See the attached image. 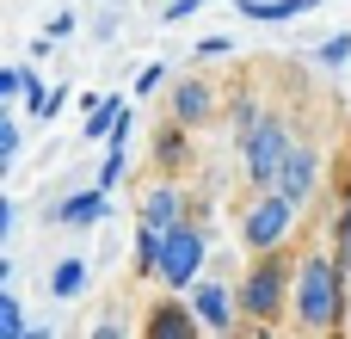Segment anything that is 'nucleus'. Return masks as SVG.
Listing matches in <instances>:
<instances>
[{"label":"nucleus","instance_id":"1","mask_svg":"<svg viewBox=\"0 0 351 339\" xmlns=\"http://www.w3.org/2000/svg\"><path fill=\"white\" fill-rule=\"evenodd\" d=\"M296 321L315 327V334L346 321V272H339V259L315 253V259L296 266Z\"/></svg>","mask_w":351,"mask_h":339},{"label":"nucleus","instance_id":"2","mask_svg":"<svg viewBox=\"0 0 351 339\" xmlns=\"http://www.w3.org/2000/svg\"><path fill=\"white\" fill-rule=\"evenodd\" d=\"M284 296H296V266L278 259V247H271V253L247 272V284H241V315L271 321V315H284Z\"/></svg>","mask_w":351,"mask_h":339},{"label":"nucleus","instance_id":"3","mask_svg":"<svg viewBox=\"0 0 351 339\" xmlns=\"http://www.w3.org/2000/svg\"><path fill=\"white\" fill-rule=\"evenodd\" d=\"M290 148H296V142H290L284 117H259V124L241 136V167H247V179H253V185H278Z\"/></svg>","mask_w":351,"mask_h":339},{"label":"nucleus","instance_id":"4","mask_svg":"<svg viewBox=\"0 0 351 339\" xmlns=\"http://www.w3.org/2000/svg\"><path fill=\"white\" fill-rule=\"evenodd\" d=\"M296 210H302L296 198H284L278 185H265V198H259V204L247 210V222H241V241H247L253 253H271V247L296 229Z\"/></svg>","mask_w":351,"mask_h":339},{"label":"nucleus","instance_id":"5","mask_svg":"<svg viewBox=\"0 0 351 339\" xmlns=\"http://www.w3.org/2000/svg\"><path fill=\"white\" fill-rule=\"evenodd\" d=\"M197 266H204V229H197V222H173L154 278H160L167 290H191V284H197Z\"/></svg>","mask_w":351,"mask_h":339},{"label":"nucleus","instance_id":"6","mask_svg":"<svg viewBox=\"0 0 351 339\" xmlns=\"http://www.w3.org/2000/svg\"><path fill=\"white\" fill-rule=\"evenodd\" d=\"M49 216H56L62 229H93V222H105V216H111V191H105V185H93V191H74V198H62Z\"/></svg>","mask_w":351,"mask_h":339},{"label":"nucleus","instance_id":"7","mask_svg":"<svg viewBox=\"0 0 351 339\" xmlns=\"http://www.w3.org/2000/svg\"><path fill=\"white\" fill-rule=\"evenodd\" d=\"M315 179H321V154H315V148H290V161H284V173H278V191L296 198V204H308Z\"/></svg>","mask_w":351,"mask_h":339},{"label":"nucleus","instance_id":"8","mask_svg":"<svg viewBox=\"0 0 351 339\" xmlns=\"http://www.w3.org/2000/svg\"><path fill=\"white\" fill-rule=\"evenodd\" d=\"M191 309H197V321H204V327H216V334H228V327H234V303H228V290H222V284H210V278H204V284H191Z\"/></svg>","mask_w":351,"mask_h":339},{"label":"nucleus","instance_id":"9","mask_svg":"<svg viewBox=\"0 0 351 339\" xmlns=\"http://www.w3.org/2000/svg\"><path fill=\"white\" fill-rule=\"evenodd\" d=\"M234 6H241V19H259V25H290V19L315 12L321 0H234Z\"/></svg>","mask_w":351,"mask_h":339},{"label":"nucleus","instance_id":"10","mask_svg":"<svg viewBox=\"0 0 351 339\" xmlns=\"http://www.w3.org/2000/svg\"><path fill=\"white\" fill-rule=\"evenodd\" d=\"M179 210H185V204H179L173 185H154V191L142 198V222H148V229H173V222H185Z\"/></svg>","mask_w":351,"mask_h":339},{"label":"nucleus","instance_id":"11","mask_svg":"<svg viewBox=\"0 0 351 339\" xmlns=\"http://www.w3.org/2000/svg\"><path fill=\"white\" fill-rule=\"evenodd\" d=\"M197 327H204L197 309H179V303H167V309L148 315V334H160V339H185V334H197Z\"/></svg>","mask_w":351,"mask_h":339},{"label":"nucleus","instance_id":"12","mask_svg":"<svg viewBox=\"0 0 351 339\" xmlns=\"http://www.w3.org/2000/svg\"><path fill=\"white\" fill-rule=\"evenodd\" d=\"M173 117H179V124H204V117H210V86H204V80H185V86L173 93Z\"/></svg>","mask_w":351,"mask_h":339},{"label":"nucleus","instance_id":"13","mask_svg":"<svg viewBox=\"0 0 351 339\" xmlns=\"http://www.w3.org/2000/svg\"><path fill=\"white\" fill-rule=\"evenodd\" d=\"M80 290H86V259H62V266L49 272V296L68 303V296H80Z\"/></svg>","mask_w":351,"mask_h":339},{"label":"nucleus","instance_id":"14","mask_svg":"<svg viewBox=\"0 0 351 339\" xmlns=\"http://www.w3.org/2000/svg\"><path fill=\"white\" fill-rule=\"evenodd\" d=\"M117 117H123V99H93V117H86V142H99V136H111L117 130Z\"/></svg>","mask_w":351,"mask_h":339},{"label":"nucleus","instance_id":"15","mask_svg":"<svg viewBox=\"0 0 351 339\" xmlns=\"http://www.w3.org/2000/svg\"><path fill=\"white\" fill-rule=\"evenodd\" d=\"M123 148H130V142H111V154H105V167H99V185H105V191L130 173V154H123Z\"/></svg>","mask_w":351,"mask_h":339},{"label":"nucleus","instance_id":"16","mask_svg":"<svg viewBox=\"0 0 351 339\" xmlns=\"http://www.w3.org/2000/svg\"><path fill=\"white\" fill-rule=\"evenodd\" d=\"M0 334H6V339H25V334H31V327H25V309H19L12 296H0Z\"/></svg>","mask_w":351,"mask_h":339},{"label":"nucleus","instance_id":"17","mask_svg":"<svg viewBox=\"0 0 351 339\" xmlns=\"http://www.w3.org/2000/svg\"><path fill=\"white\" fill-rule=\"evenodd\" d=\"M321 62H327V68L351 62V31H339V37H327V43H321Z\"/></svg>","mask_w":351,"mask_h":339},{"label":"nucleus","instance_id":"18","mask_svg":"<svg viewBox=\"0 0 351 339\" xmlns=\"http://www.w3.org/2000/svg\"><path fill=\"white\" fill-rule=\"evenodd\" d=\"M12 161H19V117L0 124V167H12Z\"/></svg>","mask_w":351,"mask_h":339},{"label":"nucleus","instance_id":"19","mask_svg":"<svg viewBox=\"0 0 351 339\" xmlns=\"http://www.w3.org/2000/svg\"><path fill=\"white\" fill-rule=\"evenodd\" d=\"M204 6H210V0H173V6L160 12V25H185V19H197Z\"/></svg>","mask_w":351,"mask_h":339},{"label":"nucleus","instance_id":"20","mask_svg":"<svg viewBox=\"0 0 351 339\" xmlns=\"http://www.w3.org/2000/svg\"><path fill=\"white\" fill-rule=\"evenodd\" d=\"M167 86V62H148L142 74H136V93H160Z\"/></svg>","mask_w":351,"mask_h":339},{"label":"nucleus","instance_id":"21","mask_svg":"<svg viewBox=\"0 0 351 339\" xmlns=\"http://www.w3.org/2000/svg\"><path fill=\"white\" fill-rule=\"evenodd\" d=\"M0 99H25V68H0Z\"/></svg>","mask_w":351,"mask_h":339},{"label":"nucleus","instance_id":"22","mask_svg":"<svg viewBox=\"0 0 351 339\" xmlns=\"http://www.w3.org/2000/svg\"><path fill=\"white\" fill-rule=\"evenodd\" d=\"M339 266L351 272V198H346V210H339Z\"/></svg>","mask_w":351,"mask_h":339}]
</instances>
